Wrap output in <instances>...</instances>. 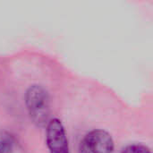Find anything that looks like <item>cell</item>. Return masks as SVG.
Returning <instances> with one entry per match:
<instances>
[{
	"label": "cell",
	"instance_id": "cell-5",
	"mask_svg": "<svg viewBox=\"0 0 153 153\" xmlns=\"http://www.w3.org/2000/svg\"><path fill=\"white\" fill-rule=\"evenodd\" d=\"M13 152V143L8 139L0 140V153Z\"/></svg>",
	"mask_w": 153,
	"mask_h": 153
},
{
	"label": "cell",
	"instance_id": "cell-2",
	"mask_svg": "<svg viewBox=\"0 0 153 153\" xmlns=\"http://www.w3.org/2000/svg\"><path fill=\"white\" fill-rule=\"evenodd\" d=\"M115 143L105 130L94 129L84 135L81 141L79 153H113Z\"/></svg>",
	"mask_w": 153,
	"mask_h": 153
},
{
	"label": "cell",
	"instance_id": "cell-3",
	"mask_svg": "<svg viewBox=\"0 0 153 153\" xmlns=\"http://www.w3.org/2000/svg\"><path fill=\"white\" fill-rule=\"evenodd\" d=\"M46 126V142L49 153H70L66 132L61 120L51 118Z\"/></svg>",
	"mask_w": 153,
	"mask_h": 153
},
{
	"label": "cell",
	"instance_id": "cell-1",
	"mask_svg": "<svg viewBox=\"0 0 153 153\" xmlns=\"http://www.w3.org/2000/svg\"><path fill=\"white\" fill-rule=\"evenodd\" d=\"M24 104L35 126L43 127L48 125L50 120V96L42 85L32 84L28 87L24 94Z\"/></svg>",
	"mask_w": 153,
	"mask_h": 153
},
{
	"label": "cell",
	"instance_id": "cell-4",
	"mask_svg": "<svg viewBox=\"0 0 153 153\" xmlns=\"http://www.w3.org/2000/svg\"><path fill=\"white\" fill-rule=\"evenodd\" d=\"M121 153H152V151L143 144H131L126 146Z\"/></svg>",
	"mask_w": 153,
	"mask_h": 153
}]
</instances>
